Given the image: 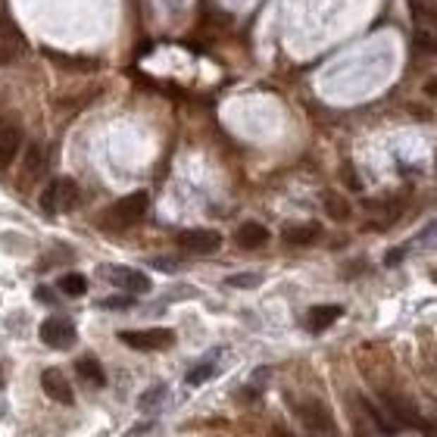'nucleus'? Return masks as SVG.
Wrapping results in <instances>:
<instances>
[{
    "label": "nucleus",
    "mask_w": 437,
    "mask_h": 437,
    "mask_svg": "<svg viewBox=\"0 0 437 437\" xmlns=\"http://www.w3.org/2000/svg\"><path fill=\"white\" fill-rule=\"evenodd\" d=\"M147 203H150V197L144 191L122 197V200H116L113 207L100 216V225H104V228H113V231L128 228V225H135V222H141V218H144V213H147Z\"/></svg>",
    "instance_id": "f257e3e1"
},
{
    "label": "nucleus",
    "mask_w": 437,
    "mask_h": 437,
    "mask_svg": "<svg viewBox=\"0 0 437 437\" xmlns=\"http://www.w3.org/2000/svg\"><path fill=\"white\" fill-rule=\"evenodd\" d=\"M297 415H300V421L306 425V431H312L316 437H338V425H334L331 412H328V406L322 400H316V397L300 400L297 403Z\"/></svg>",
    "instance_id": "f03ea898"
},
{
    "label": "nucleus",
    "mask_w": 437,
    "mask_h": 437,
    "mask_svg": "<svg viewBox=\"0 0 437 437\" xmlns=\"http://www.w3.org/2000/svg\"><path fill=\"white\" fill-rule=\"evenodd\" d=\"M78 203V185L72 178H54L47 191L41 194V209L50 216H60Z\"/></svg>",
    "instance_id": "7ed1b4c3"
},
{
    "label": "nucleus",
    "mask_w": 437,
    "mask_h": 437,
    "mask_svg": "<svg viewBox=\"0 0 437 437\" xmlns=\"http://www.w3.org/2000/svg\"><path fill=\"white\" fill-rule=\"evenodd\" d=\"M41 344L50 350H69L75 344V325H72L69 316H47L38 328Z\"/></svg>",
    "instance_id": "20e7f679"
},
{
    "label": "nucleus",
    "mask_w": 437,
    "mask_h": 437,
    "mask_svg": "<svg viewBox=\"0 0 437 437\" xmlns=\"http://www.w3.org/2000/svg\"><path fill=\"white\" fill-rule=\"evenodd\" d=\"M119 340L131 350H169L175 344V331L172 328H147V331H119Z\"/></svg>",
    "instance_id": "39448f33"
},
{
    "label": "nucleus",
    "mask_w": 437,
    "mask_h": 437,
    "mask_svg": "<svg viewBox=\"0 0 437 437\" xmlns=\"http://www.w3.org/2000/svg\"><path fill=\"white\" fill-rule=\"evenodd\" d=\"M381 400H384V406H388V412L393 415V419H397V425L419 428V431H425V428H428L425 415H421L419 410H415V403H412V400L400 397V393H393V390H381Z\"/></svg>",
    "instance_id": "423d86ee"
},
{
    "label": "nucleus",
    "mask_w": 437,
    "mask_h": 437,
    "mask_svg": "<svg viewBox=\"0 0 437 437\" xmlns=\"http://www.w3.org/2000/svg\"><path fill=\"white\" fill-rule=\"evenodd\" d=\"M47 175V153L41 144H28L25 156H22V172H19V191H32L35 185Z\"/></svg>",
    "instance_id": "0eeeda50"
},
{
    "label": "nucleus",
    "mask_w": 437,
    "mask_h": 437,
    "mask_svg": "<svg viewBox=\"0 0 437 437\" xmlns=\"http://www.w3.org/2000/svg\"><path fill=\"white\" fill-rule=\"evenodd\" d=\"M175 244L187 253H216L222 247V235L213 228H187V231H178Z\"/></svg>",
    "instance_id": "6e6552de"
},
{
    "label": "nucleus",
    "mask_w": 437,
    "mask_h": 437,
    "mask_svg": "<svg viewBox=\"0 0 437 437\" xmlns=\"http://www.w3.org/2000/svg\"><path fill=\"white\" fill-rule=\"evenodd\" d=\"M106 281L116 284L119 290H128V294H147L150 290V278L137 269H128V266H106L104 269Z\"/></svg>",
    "instance_id": "1a4fd4ad"
},
{
    "label": "nucleus",
    "mask_w": 437,
    "mask_h": 437,
    "mask_svg": "<svg viewBox=\"0 0 437 437\" xmlns=\"http://www.w3.org/2000/svg\"><path fill=\"white\" fill-rule=\"evenodd\" d=\"M41 390L47 393L54 403H60V406H72V403H75V393H72L69 378H66L60 369H44L41 371Z\"/></svg>",
    "instance_id": "9d476101"
},
{
    "label": "nucleus",
    "mask_w": 437,
    "mask_h": 437,
    "mask_svg": "<svg viewBox=\"0 0 437 437\" xmlns=\"http://www.w3.org/2000/svg\"><path fill=\"white\" fill-rule=\"evenodd\" d=\"M235 240H238V247H244V250H259V247L269 244V228L259 222H244L235 231Z\"/></svg>",
    "instance_id": "9b49d317"
},
{
    "label": "nucleus",
    "mask_w": 437,
    "mask_h": 437,
    "mask_svg": "<svg viewBox=\"0 0 437 437\" xmlns=\"http://www.w3.org/2000/svg\"><path fill=\"white\" fill-rule=\"evenodd\" d=\"M340 306L338 303H328V306H312L309 312H306V328H309V331H325V328H331L334 322H338L340 319Z\"/></svg>",
    "instance_id": "f8f14e48"
},
{
    "label": "nucleus",
    "mask_w": 437,
    "mask_h": 437,
    "mask_svg": "<svg viewBox=\"0 0 437 437\" xmlns=\"http://www.w3.org/2000/svg\"><path fill=\"white\" fill-rule=\"evenodd\" d=\"M75 375H78V381L87 384V388H104L106 384V371L94 356H82V359L75 362Z\"/></svg>",
    "instance_id": "ddd939ff"
},
{
    "label": "nucleus",
    "mask_w": 437,
    "mask_h": 437,
    "mask_svg": "<svg viewBox=\"0 0 437 437\" xmlns=\"http://www.w3.org/2000/svg\"><path fill=\"white\" fill-rule=\"evenodd\" d=\"M19 144H22V137H19L16 128H10V125L0 128V169H6V166L16 159Z\"/></svg>",
    "instance_id": "4468645a"
},
{
    "label": "nucleus",
    "mask_w": 437,
    "mask_h": 437,
    "mask_svg": "<svg viewBox=\"0 0 437 437\" xmlns=\"http://www.w3.org/2000/svg\"><path fill=\"white\" fill-rule=\"evenodd\" d=\"M281 235L288 244H312V240L322 235V228H319L316 222H303V225H288Z\"/></svg>",
    "instance_id": "2eb2a0df"
},
{
    "label": "nucleus",
    "mask_w": 437,
    "mask_h": 437,
    "mask_svg": "<svg viewBox=\"0 0 437 437\" xmlns=\"http://www.w3.org/2000/svg\"><path fill=\"white\" fill-rule=\"evenodd\" d=\"M56 288H60V294H66V297H85L87 294V278L82 272H66Z\"/></svg>",
    "instance_id": "dca6fc26"
},
{
    "label": "nucleus",
    "mask_w": 437,
    "mask_h": 437,
    "mask_svg": "<svg viewBox=\"0 0 437 437\" xmlns=\"http://www.w3.org/2000/svg\"><path fill=\"white\" fill-rule=\"evenodd\" d=\"M44 56H50L60 69H78V72H94V69H100V63H94V60H69L66 54H60V50H44Z\"/></svg>",
    "instance_id": "f3484780"
},
{
    "label": "nucleus",
    "mask_w": 437,
    "mask_h": 437,
    "mask_svg": "<svg viewBox=\"0 0 437 437\" xmlns=\"http://www.w3.org/2000/svg\"><path fill=\"white\" fill-rule=\"evenodd\" d=\"M216 356V353H213ZM213 356H209V359H203V362H197V366L187 371L185 375V384L187 388H197V384H203V381H209V378L216 375V362H213Z\"/></svg>",
    "instance_id": "a211bd4d"
},
{
    "label": "nucleus",
    "mask_w": 437,
    "mask_h": 437,
    "mask_svg": "<svg viewBox=\"0 0 437 437\" xmlns=\"http://www.w3.org/2000/svg\"><path fill=\"white\" fill-rule=\"evenodd\" d=\"M325 213L331 216L334 222H347V218H350V203H347L340 194L328 191V194H325Z\"/></svg>",
    "instance_id": "6ab92c4d"
},
{
    "label": "nucleus",
    "mask_w": 437,
    "mask_h": 437,
    "mask_svg": "<svg viewBox=\"0 0 437 437\" xmlns=\"http://www.w3.org/2000/svg\"><path fill=\"white\" fill-rule=\"evenodd\" d=\"M412 47H415V54L431 56V54H437V38L431 32H425V28H419V32L412 35Z\"/></svg>",
    "instance_id": "aec40b11"
},
{
    "label": "nucleus",
    "mask_w": 437,
    "mask_h": 437,
    "mask_svg": "<svg viewBox=\"0 0 437 437\" xmlns=\"http://www.w3.org/2000/svg\"><path fill=\"white\" fill-rule=\"evenodd\" d=\"M166 397V384H156L153 390H147V393H141V400H137V406H141L144 412H150L153 406H159V400Z\"/></svg>",
    "instance_id": "412c9836"
},
{
    "label": "nucleus",
    "mask_w": 437,
    "mask_h": 437,
    "mask_svg": "<svg viewBox=\"0 0 437 437\" xmlns=\"http://www.w3.org/2000/svg\"><path fill=\"white\" fill-rule=\"evenodd\" d=\"M262 278L257 272H244V275H231V278H225V284H228V288H257Z\"/></svg>",
    "instance_id": "4be33fe9"
},
{
    "label": "nucleus",
    "mask_w": 437,
    "mask_h": 437,
    "mask_svg": "<svg viewBox=\"0 0 437 437\" xmlns=\"http://www.w3.org/2000/svg\"><path fill=\"white\" fill-rule=\"evenodd\" d=\"M104 309H128V306H135V297L131 294H116V297H106V300H100Z\"/></svg>",
    "instance_id": "5701e85b"
},
{
    "label": "nucleus",
    "mask_w": 437,
    "mask_h": 437,
    "mask_svg": "<svg viewBox=\"0 0 437 437\" xmlns=\"http://www.w3.org/2000/svg\"><path fill=\"white\" fill-rule=\"evenodd\" d=\"M419 247H437V218L431 225H425L421 228V235H419V240H415Z\"/></svg>",
    "instance_id": "b1692460"
},
{
    "label": "nucleus",
    "mask_w": 437,
    "mask_h": 437,
    "mask_svg": "<svg viewBox=\"0 0 437 437\" xmlns=\"http://www.w3.org/2000/svg\"><path fill=\"white\" fill-rule=\"evenodd\" d=\"M412 13H415V19H421V22H431V25L437 28V10L431 6V10H428L425 4H415L412 6Z\"/></svg>",
    "instance_id": "393cba45"
},
{
    "label": "nucleus",
    "mask_w": 437,
    "mask_h": 437,
    "mask_svg": "<svg viewBox=\"0 0 437 437\" xmlns=\"http://www.w3.org/2000/svg\"><path fill=\"white\" fill-rule=\"evenodd\" d=\"M269 375H272V369H269V366H266V369H259V371H257V375H253L250 388H253V390H257V393H259V390H262V384H266V378H269Z\"/></svg>",
    "instance_id": "a878e982"
},
{
    "label": "nucleus",
    "mask_w": 437,
    "mask_h": 437,
    "mask_svg": "<svg viewBox=\"0 0 437 437\" xmlns=\"http://www.w3.org/2000/svg\"><path fill=\"white\" fill-rule=\"evenodd\" d=\"M150 428H153V421H141V425H135V428H131V431H128L125 437H144V434L150 431Z\"/></svg>",
    "instance_id": "bb28decb"
},
{
    "label": "nucleus",
    "mask_w": 437,
    "mask_h": 437,
    "mask_svg": "<svg viewBox=\"0 0 437 437\" xmlns=\"http://www.w3.org/2000/svg\"><path fill=\"white\" fill-rule=\"evenodd\" d=\"M425 94H428V97H434V100H437V75H434V78H428V82H425Z\"/></svg>",
    "instance_id": "cd10ccee"
},
{
    "label": "nucleus",
    "mask_w": 437,
    "mask_h": 437,
    "mask_svg": "<svg viewBox=\"0 0 437 437\" xmlns=\"http://www.w3.org/2000/svg\"><path fill=\"white\" fill-rule=\"evenodd\" d=\"M272 437H294V434H290V431H288V428L275 425V428H272Z\"/></svg>",
    "instance_id": "c85d7f7f"
},
{
    "label": "nucleus",
    "mask_w": 437,
    "mask_h": 437,
    "mask_svg": "<svg viewBox=\"0 0 437 437\" xmlns=\"http://www.w3.org/2000/svg\"><path fill=\"white\" fill-rule=\"evenodd\" d=\"M431 278H434V281H437V272H434V275H431Z\"/></svg>",
    "instance_id": "c756f323"
}]
</instances>
